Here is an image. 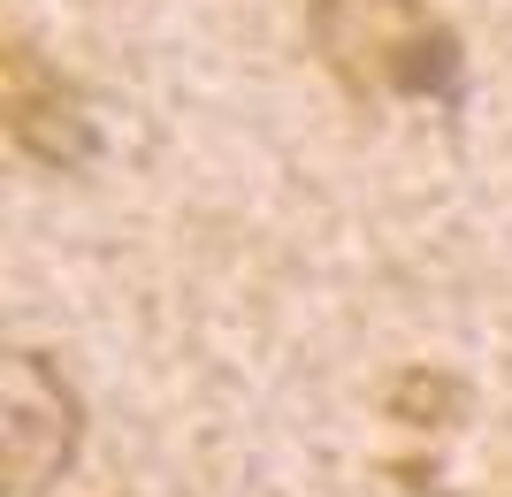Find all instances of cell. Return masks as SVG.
I'll return each mask as SVG.
<instances>
[{
    "mask_svg": "<svg viewBox=\"0 0 512 497\" xmlns=\"http://www.w3.org/2000/svg\"><path fill=\"white\" fill-rule=\"evenodd\" d=\"M0 108H8L16 153H31L46 169H85L100 153V123H92L85 92L23 39H8V54H0Z\"/></svg>",
    "mask_w": 512,
    "mask_h": 497,
    "instance_id": "3957f363",
    "label": "cell"
},
{
    "mask_svg": "<svg viewBox=\"0 0 512 497\" xmlns=\"http://www.w3.org/2000/svg\"><path fill=\"white\" fill-rule=\"evenodd\" d=\"M0 444H8V490L46 497L77 467L85 444V398L46 352H8L0 368Z\"/></svg>",
    "mask_w": 512,
    "mask_h": 497,
    "instance_id": "7a4b0ae2",
    "label": "cell"
},
{
    "mask_svg": "<svg viewBox=\"0 0 512 497\" xmlns=\"http://www.w3.org/2000/svg\"><path fill=\"white\" fill-rule=\"evenodd\" d=\"M306 39L352 100H467V46L428 0H306Z\"/></svg>",
    "mask_w": 512,
    "mask_h": 497,
    "instance_id": "6da1fadb",
    "label": "cell"
}]
</instances>
